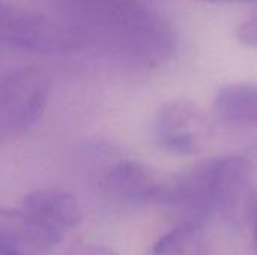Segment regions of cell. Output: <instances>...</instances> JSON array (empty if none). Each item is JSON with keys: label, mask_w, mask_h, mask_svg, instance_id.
Here are the masks:
<instances>
[{"label": "cell", "mask_w": 257, "mask_h": 255, "mask_svg": "<svg viewBox=\"0 0 257 255\" xmlns=\"http://www.w3.org/2000/svg\"><path fill=\"white\" fill-rule=\"evenodd\" d=\"M60 17L101 47L140 63L169 57L176 44L170 24L142 0H56Z\"/></svg>", "instance_id": "6da1fadb"}, {"label": "cell", "mask_w": 257, "mask_h": 255, "mask_svg": "<svg viewBox=\"0 0 257 255\" xmlns=\"http://www.w3.org/2000/svg\"><path fill=\"white\" fill-rule=\"evenodd\" d=\"M250 173L251 161L242 156L200 161L166 183L161 204L178 224L203 225L217 215L235 216L241 204H251Z\"/></svg>", "instance_id": "7a4b0ae2"}, {"label": "cell", "mask_w": 257, "mask_h": 255, "mask_svg": "<svg viewBox=\"0 0 257 255\" xmlns=\"http://www.w3.org/2000/svg\"><path fill=\"white\" fill-rule=\"evenodd\" d=\"M0 42L12 50L63 54L86 47L83 35L63 17H51L15 3H0Z\"/></svg>", "instance_id": "3957f363"}, {"label": "cell", "mask_w": 257, "mask_h": 255, "mask_svg": "<svg viewBox=\"0 0 257 255\" xmlns=\"http://www.w3.org/2000/svg\"><path fill=\"white\" fill-rule=\"evenodd\" d=\"M50 80L44 71L24 66L0 77V137L14 140L30 132L44 117Z\"/></svg>", "instance_id": "277c9868"}, {"label": "cell", "mask_w": 257, "mask_h": 255, "mask_svg": "<svg viewBox=\"0 0 257 255\" xmlns=\"http://www.w3.org/2000/svg\"><path fill=\"white\" fill-rule=\"evenodd\" d=\"M151 135L155 146L167 153L194 156L208 149L214 126L200 105L188 99H173L155 113Z\"/></svg>", "instance_id": "5b68a950"}, {"label": "cell", "mask_w": 257, "mask_h": 255, "mask_svg": "<svg viewBox=\"0 0 257 255\" xmlns=\"http://www.w3.org/2000/svg\"><path fill=\"white\" fill-rule=\"evenodd\" d=\"M102 186L111 197L128 204L161 203L166 183L145 164L125 159L114 164L104 176Z\"/></svg>", "instance_id": "8992f818"}, {"label": "cell", "mask_w": 257, "mask_h": 255, "mask_svg": "<svg viewBox=\"0 0 257 255\" xmlns=\"http://www.w3.org/2000/svg\"><path fill=\"white\" fill-rule=\"evenodd\" d=\"M65 236L35 216L18 209H2L0 212V243L11 245L30 255L42 254L56 248Z\"/></svg>", "instance_id": "52a82bcc"}, {"label": "cell", "mask_w": 257, "mask_h": 255, "mask_svg": "<svg viewBox=\"0 0 257 255\" xmlns=\"http://www.w3.org/2000/svg\"><path fill=\"white\" fill-rule=\"evenodd\" d=\"M21 209L62 231L74 228L83 221V210L78 200L71 192L62 189H38L29 192L21 201Z\"/></svg>", "instance_id": "ba28073f"}, {"label": "cell", "mask_w": 257, "mask_h": 255, "mask_svg": "<svg viewBox=\"0 0 257 255\" xmlns=\"http://www.w3.org/2000/svg\"><path fill=\"white\" fill-rule=\"evenodd\" d=\"M212 110L229 125L257 129V81H236L220 87Z\"/></svg>", "instance_id": "9c48e42d"}, {"label": "cell", "mask_w": 257, "mask_h": 255, "mask_svg": "<svg viewBox=\"0 0 257 255\" xmlns=\"http://www.w3.org/2000/svg\"><path fill=\"white\" fill-rule=\"evenodd\" d=\"M151 255H205L203 225L178 224L154 243Z\"/></svg>", "instance_id": "30bf717a"}, {"label": "cell", "mask_w": 257, "mask_h": 255, "mask_svg": "<svg viewBox=\"0 0 257 255\" xmlns=\"http://www.w3.org/2000/svg\"><path fill=\"white\" fill-rule=\"evenodd\" d=\"M63 255H117L114 249L110 246L93 243V242H80L69 246Z\"/></svg>", "instance_id": "8fae6325"}, {"label": "cell", "mask_w": 257, "mask_h": 255, "mask_svg": "<svg viewBox=\"0 0 257 255\" xmlns=\"http://www.w3.org/2000/svg\"><path fill=\"white\" fill-rule=\"evenodd\" d=\"M236 35H238V39L241 42H244L245 45L257 48V15L248 18L247 21H244L238 27Z\"/></svg>", "instance_id": "7c38bea8"}, {"label": "cell", "mask_w": 257, "mask_h": 255, "mask_svg": "<svg viewBox=\"0 0 257 255\" xmlns=\"http://www.w3.org/2000/svg\"><path fill=\"white\" fill-rule=\"evenodd\" d=\"M250 210L253 215V254L257 255V189L253 191Z\"/></svg>", "instance_id": "4fadbf2b"}, {"label": "cell", "mask_w": 257, "mask_h": 255, "mask_svg": "<svg viewBox=\"0 0 257 255\" xmlns=\"http://www.w3.org/2000/svg\"><path fill=\"white\" fill-rule=\"evenodd\" d=\"M0 255H30L27 252H23L11 245H6V243H0Z\"/></svg>", "instance_id": "5bb4252c"}, {"label": "cell", "mask_w": 257, "mask_h": 255, "mask_svg": "<svg viewBox=\"0 0 257 255\" xmlns=\"http://www.w3.org/2000/svg\"><path fill=\"white\" fill-rule=\"evenodd\" d=\"M203 3H233V2H257V0H199Z\"/></svg>", "instance_id": "9a60e30c"}, {"label": "cell", "mask_w": 257, "mask_h": 255, "mask_svg": "<svg viewBox=\"0 0 257 255\" xmlns=\"http://www.w3.org/2000/svg\"><path fill=\"white\" fill-rule=\"evenodd\" d=\"M248 159L251 161V164H256L257 165V146L248 152Z\"/></svg>", "instance_id": "2e32d148"}]
</instances>
